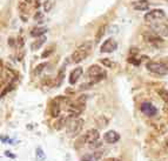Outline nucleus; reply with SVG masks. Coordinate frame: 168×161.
Instances as JSON below:
<instances>
[{"mask_svg": "<svg viewBox=\"0 0 168 161\" xmlns=\"http://www.w3.org/2000/svg\"><path fill=\"white\" fill-rule=\"evenodd\" d=\"M93 48V42L92 41H85L84 44H81L75 51L72 53L71 59L74 64H79L84 59H86L88 57V54L91 53Z\"/></svg>", "mask_w": 168, "mask_h": 161, "instance_id": "obj_1", "label": "nucleus"}, {"mask_svg": "<svg viewBox=\"0 0 168 161\" xmlns=\"http://www.w3.org/2000/svg\"><path fill=\"white\" fill-rule=\"evenodd\" d=\"M84 120L80 118H75V119H71L67 122V135L71 138L78 136L84 127Z\"/></svg>", "mask_w": 168, "mask_h": 161, "instance_id": "obj_2", "label": "nucleus"}, {"mask_svg": "<svg viewBox=\"0 0 168 161\" xmlns=\"http://www.w3.org/2000/svg\"><path fill=\"white\" fill-rule=\"evenodd\" d=\"M87 75H88L91 82L98 84L102 79L106 78V72L102 69V67H100L99 65H92L88 68V71H87Z\"/></svg>", "mask_w": 168, "mask_h": 161, "instance_id": "obj_3", "label": "nucleus"}, {"mask_svg": "<svg viewBox=\"0 0 168 161\" xmlns=\"http://www.w3.org/2000/svg\"><path fill=\"white\" fill-rule=\"evenodd\" d=\"M146 67H147V69L149 71V72L159 74V75H166V74H168V67L166 65L161 64V62L149 61V62H147Z\"/></svg>", "mask_w": 168, "mask_h": 161, "instance_id": "obj_4", "label": "nucleus"}, {"mask_svg": "<svg viewBox=\"0 0 168 161\" xmlns=\"http://www.w3.org/2000/svg\"><path fill=\"white\" fill-rule=\"evenodd\" d=\"M165 11L161 10V8H155V10H152L149 11L148 13L145 14V20L147 23H152V21H155V20H160L162 18H165Z\"/></svg>", "mask_w": 168, "mask_h": 161, "instance_id": "obj_5", "label": "nucleus"}, {"mask_svg": "<svg viewBox=\"0 0 168 161\" xmlns=\"http://www.w3.org/2000/svg\"><path fill=\"white\" fill-rule=\"evenodd\" d=\"M140 111L145 115H147L149 118H152V116L158 114V108L153 103H151V102H142L141 106H140Z\"/></svg>", "mask_w": 168, "mask_h": 161, "instance_id": "obj_6", "label": "nucleus"}, {"mask_svg": "<svg viewBox=\"0 0 168 161\" xmlns=\"http://www.w3.org/2000/svg\"><path fill=\"white\" fill-rule=\"evenodd\" d=\"M151 28H152V32L156 33L158 35H162V37H167L168 35V26L162 24V23H154V24H151Z\"/></svg>", "mask_w": 168, "mask_h": 161, "instance_id": "obj_7", "label": "nucleus"}, {"mask_svg": "<svg viewBox=\"0 0 168 161\" xmlns=\"http://www.w3.org/2000/svg\"><path fill=\"white\" fill-rule=\"evenodd\" d=\"M117 47H118L117 41H115L114 39L109 38V39H107V40L102 44V46H101V48H100V52H101V53H112L113 51L117 49Z\"/></svg>", "mask_w": 168, "mask_h": 161, "instance_id": "obj_8", "label": "nucleus"}, {"mask_svg": "<svg viewBox=\"0 0 168 161\" xmlns=\"http://www.w3.org/2000/svg\"><path fill=\"white\" fill-rule=\"evenodd\" d=\"M143 39L145 41L149 42V44H159V42H163V39H161L160 35H158L154 32H145L143 34Z\"/></svg>", "mask_w": 168, "mask_h": 161, "instance_id": "obj_9", "label": "nucleus"}, {"mask_svg": "<svg viewBox=\"0 0 168 161\" xmlns=\"http://www.w3.org/2000/svg\"><path fill=\"white\" fill-rule=\"evenodd\" d=\"M82 73H84L82 67H75L69 74V79H68L69 84L71 85H75L78 82V80L80 79V77L82 75Z\"/></svg>", "mask_w": 168, "mask_h": 161, "instance_id": "obj_10", "label": "nucleus"}, {"mask_svg": "<svg viewBox=\"0 0 168 161\" xmlns=\"http://www.w3.org/2000/svg\"><path fill=\"white\" fill-rule=\"evenodd\" d=\"M85 140L87 144H92V142H94V141H98L99 138H100V133L98 129H88L85 134Z\"/></svg>", "mask_w": 168, "mask_h": 161, "instance_id": "obj_11", "label": "nucleus"}, {"mask_svg": "<svg viewBox=\"0 0 168 161\" xmlns=\"http://www.w3.org/2000/svg\"><path fill=\"white\" fill-rule=\"evenodd\" d=\"M104 140L107 144H115L120 140V135L115 131H108L104 134Z\"/></svg>", "mask_w": 168, "mask_h": 161, "instance_id": "obj_12", "label": "nucleus"}, {"mask_svg": "<svg viewBox=\"0 0 168 161\" xmlns=\"http://www.w3.org/2000/svg\"><path fill=\"white\" fill-rule=\"evenodd\" d=\"M151 4H149L148 0H134L132 3V7L135 11H146L149 8Z\"/></svg>", "mask_w": 168, "mask_h": 161, "instance_id": "obj_13", "label": "nucleus"}, {"mask_svg": "<svg viewBox=\"0 0 168 161\" xmlns=\"http://www.w3.org/2000/svg\"><path fill=\"white\" fill-rule=\"evenodd\" d=\"M67 116H59L57 120H55L54 125H53V127L57 129V131H61L64 127H65V123L67 122Z\"/></svg>", "mask_w": 168, "mask_h": 161, "instance_id": "obj_14", "label": "nucleus"}, {"mask_svg": "<svg viewBox=\"0 0 168 161\" xmlns=\"http://www.w3.org/2000/svg\"><path fill=\"white\" fill-rule=\"evenodd\" d=\"M65 72H66V67L65 65L59 69V72H58V75L57 78H55V87H60L62 81H64V78H65Z\"/></svg>", "mask_w": 168, "mask_h": 161, "instance_id": "obj_15", "label": "nucleus"}, {"mask_svg": "<svg viewBox=\"0 0 168 161\" xmlns=\"http://www.w3.org/2000/svg\"><path fill=\"white\" fill-rule=\"evenodd\" d=\"M47 33V28L46 27H36V28H33L31 31V35L34 38H40V37H44V34Z\"/></svg>", "mask_w": 168, "mask_h": 161, "instance_id": "obj_16", "label": "nucleus"}, {"mask_svg": "<svg viewBox=\"0 0 168 161\" xmlns=\"http://www.w3.org/2000/svg\"><path fill=\"white\" fill-rule=\"evenodd\" d=\"M46 42V37L44 35V37H40L39 39H36L32 45H31V48L33 49V51H35V49H39Z\"/></svg>", "mask_w": 168, "mask_h": 161, "instance_id": "obj_17", "label": "nucleus"}, {"mask_svg": "<svg viewBox=\"0 0 168 161\" xmlns=\"http://www.w3.org/2000/svg\"><path fill=\"white\" fill-rule=\"evenodd\" d=\"M106 28H107V25H102V26H100V27L98 28L97 34H95V42H99V41L102 39L104 34L106 33Z\"/></svg>", "mask_w": 168, "mask_h": 161, "instance_id": "obj_18", "label": "nucleus"}, {"mask_svg": "<svg viewBox=\"0 0 168 161\" xmlns=\"http://www.w3.org/2000/svg\"><path fill=\"white\" fill-rule=\"evenodd\" d=\"M97 125L100 127V128H105L107 125H108V120H107V118L106 116H104V115H101V116H99L98 119H97Z\"/></svg>", "mask_w": 168, "mask_h": 161, "instance_id": "obj_19", "label": "nucleus"}, {"mask_svg": "<svg viewBox=\"0 0 168 161\" xmlns=\"http://www.w3.org/2000/svg\"><path fill=\"white\" fill-rule=\"evenodd\" d=\"M85 144H87V142H86L85 136H84V134H82V135H80V136L77 139L75 142H74V147H75V148H81V147H84Z\"/></svg>", "mask_w": 168, "mask_h": 161, "instance_id": "obj_20", "label": "nucleus"}, {"mask_svg": "<svg viewBox=\"0 0 168 161\" xmlns=\"http://www.w3.org/2000/svg\"><path fill=\"white\" fill-rule=\"evenodd\" d=\"M158 94H159L160 98L168 105V91H167V89H163V88L158 89Z\"/></svg>", "mask_w": 168, "mask_h": 161, "instance_id": "obj_21", "label": "nucleus"}, {"mask_svg": "<svg viewBox=\"0 0 168 161\" xmlns=\"http://www.w3.org/2000/svg\"><path fill=\"white\" fill-rule=\"evenodd\" d=\"M100 62H101L105 67H108V68H113V67H115V62H113L112 60H109V59H107V58L101 59Z\"/></svg>", "mask_w": 168, "mask_h": 161, "instance_id": "obj_22", "label": "nucleus"}, {"mask_svg": "<svg viewBox=\"0 0 168 161\" xmlns=\"http://www.w3.org/2000/svg\"><path fill=\"white\" fill-rule=\"evenodd\" d=\"M14 88V84H7L4 88H3V91H1V98H4L8 92H11L12 89Z\"/></svg>", "mask_w": 168, "mask_h": 161, "instance_id": "obj_23", "label": "nucleus"}, {"mask_svg": "<svg viewBox=\"0 0 168 161\" xmlns=\"http://www.w3.org/2000/svg\"><path fill=\"white\" fill-rule=\"evenodd\" d=\"M92 154H93V161H98V160L102 159V156H104L105 152H104V151H101V149H98V151H95V152H93Z\"/></svg>", "mask_w": 168, "mask_h": 161, "instance_id": "obj_24", "label": "nucleus"}, {"mask_svg": "<svg viewBox=\"0 0 168 161\" xmlns=\"http://www.w3.org/2000/svg\"><path fill=\"white\" fill-rule=\"evenodd\" d=\"M47 65H48L47 62H43V64H39L38 66L35 67V69H34V74H35V75H39V74H40V73L43 72V71L45 69V67H46Z\"/></svg>", "mask_w": 168, "mask_h": 161, "instance_id": "obj_25", "label": "nucleus"}, {"mask_svg": "<svg viewBox=\"0 0 168 161\" xmlns=\"http://www.w3.org/2000/svg\"><path fill=\"white\" fill-rule=\"evenodd\" d=\"M35 155H36V159L38 160H44L45 158H46V155H45V153H44V151H43V148L41 147H36V149H35Z\"/></svg>", "mask_w": 168, "mask_h": 161, "instance_id": "obj_26", "label": "nucleus"}, {"mask_svg": "<svg viewBox=\"0 0 168 161\" xmlns=\"http://www.w3.org/2000/svg\"><path fill=\"white\" fill-rule=\"evenodd\" d=\"M53 5H54V1H53V0H46V1L43 4L44 11H45V12H49V11L52 10Z\"/></svg>", "mask_w": 168, "mask_h": 161, "instance_id": "obj_27", "label": "nucleus"}, {"mask_svg": "<svg viewBox=\"0 0 168 161\" xmlns=\"http://www.w3.org/2000/svg\"><path fill=\"white\" fill-rule=\"evenodd\" d=\"M54 52V46H51V47H48L47 49H45L44 52H43V54H41V58L43 59H46V58H48L52 53Z\"/></svg>", "mask_w": 168, "mask_h": 161, "instance_id": "obj_28", "label": "nucleus"}, {"mask_svg": "<svg viewBox=\"0 0 168 161\" xmlns=\"http://www.w3.org/2000/svg\"><path fill=\"white\" fill-rule=\"evenodd\" d=\"M102 146V142L101 141H94V142H92V144H89V148L91 149H97V148H100Z\"/></svg>", "mask_w": 168, "mask_h": 161, "instance_id": "obj_29", "label": "nucleus"}, {"mask_svg": "<svg viewBox=\"0 0 168 161\" xmlns=\"http://www.w3.org/2000/svg\"><path fill=\"white\" fill-rule=\"evenodd\" d=\"M94 85L93 82H85V84H81L80 85V91H85V89H89V88H92V86Z\"/></svg>", "mask_w": 168, "mask_h": 161, "instance_id": "obj_30", "label": "nucleus"}, {"mask_svg": "<svg viewBox=\"0 0 168 161\" xmlns=\"http://www.w3.org/2000/svg\"><path fill=\"white\" fill-rule=\"evenodd\" d=\"M34 20H38L39 23H43V20H44L43 13H41V12H36V13L34 14Z\"/></svg>", "mask_w": 168, "mask_h": 161, "instance_id": "obj_31", "label": "nucleus"}, {"mask_svg": "<svg viewBox=\"0 0 168 161\" xmlns=\"http://www.w3.org/2000/svg\"><path fill=\"white\" fill-rule=\"evenodd\" d=\"M81 161H93V154L92 153H87L81 158Z\"/></svg>", "mask_w": 168, "mask_h": 161, "instance_id": "obj_32", "label": "nucleus"}, {"mask_svg": "<svg viewBox=\"0 0 168 161\" xmlns=\"http://www.w3.org/2000/svg\"><path fill=\"white\" fill-rule=\"evenodd\" d=\"M128 62L133 64V65H135V66H139V65L141 64V60H136L134 57H130V58L128 59Z\"/></svg>", "mask_w": 168, "mask_h": 161, "instance_id": "obj_33", "label": "nucleus"}, {"mask_svg": "<svg viewBox=\"0 0 168 161\" xmlns=\"http://www.w3.org/2000/svg\"><path fill=\"white\" fill-rule=\"evenodd\" d=\"M26 3L25 1H23V3H20L19 5H18V7H19V10H21V12H26L27 10H26Z\"/></svg>", "mask_w": 168, "mask_h": 161, "instance_id": "obj_34", "label": "nucleus"}, {"mask_svg": "<svg viewBox=\"0 0 168 161\" xmlns=\"http://www.w3.org/2000/svg\"><path fill=\"white\" fill-rule=\"evenodd\" d=\"M14 42H15V39L14 38H8V45L14 47Z\"/></svg>", "mask_w": 168, "mask_h": 161, "instance_id": "obj_35", "label": "nucleus"}, {"mask_svg": "<svg viewBox=\"0 0 168 161\" xmlns=\"http://www.w3.org/2000/svg\"><path fill=\"white\" fill-rule=\"evenodd\" d=\"M1 141L4 142V144H6V142H8V141H11V140H10L8 136H1Z\"/></svg>", "mask_w": 168, "mask_h": 161, "instance_id": "obj_36", "label": "nucleus"}, {"mask_svg": "<svg viewBox=\"0 0 168 161\" xmlns=\"http://www.w3.org/2000/svg\"><path fill=\"white\" fill-rule=\"evenodd\" d=\"M5 155H6V156H8V158H11V159H15V155H14V154H11L10 152H6V153H5Z\"/></svg>", "mask_w": 168, "mask_h": 161, "instance_id": "obj_37", "label": "nucleus"}, {"mask_svg": "<svg viewBox=\"0 0 168 161\" xmlns=\"http://www.w3.org/2000/svg\"><path fill=\"white\" fill-rule=\"evenodd\" d=\"M105 161H119V159H117V158H110V159H106Z\"/></svg>", "mask_w": 168, "mask_h": 161, "instance_id": "obj_38", "label": "nucleus"}, {"mask_svg": "<svg viewBox=\"0 0 168 161\" xmlns=\"http://www.w3.org/2000/svg\"><path fill=\"white\" fill-rule=\"evenodd\" d=\"M66 93H74V89L72 91V89H66Z\"/></svg>", "mask_w": 168, "mask_h": 161, "instance_id": "obj_39", "label": "nucleus"}, {"mask_svg": "<svg viewBox=\"0 0 168 161\" xmlns=\"http://www.w3.org/2000/svg\"><path fill=\"white\" fill-rule=\"evenodd\" d=\"M24 1H25L26 4H31V3L33 1V0H24Z\"/></svg>", "mask_w": 168, "mask_h": 161, "instance_id": "obj_40", "label": "nucleus"}, {"mask_svg": "<svg viewBox=\"0 0 168 161\" xmlns=\"http://www.w3.org/2000/svg\"><path fill=\"white\" fill-rule=\"evenodd\" d=\"M166 146H167V147H168V139H167V140H166Z\"/></svg>", "mask_w": 168, "mask_h": 161, "instance_id": "obj_41", "label": "nucleus"}, {"mask_svg": "<svg viewBox=\"0 0 168 161\" xmlns=\"http://www.w3.org/2000/svg\"><path fill=\"white\" fill-rule=\"evenodd\" d=\"M35 1H39V3H40V1H41V0H35Z\"/></svg>", "mask_w": 168, "mask_h": 161, "instance_id": "obj_42", "label": "nucleus"}]
</instances>
